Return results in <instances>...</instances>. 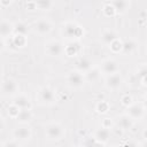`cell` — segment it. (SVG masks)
I'll return each instance as SVG.
<instances>
[{
	"instance_id": "cell-1",
	"label": "cell",
	"mask_w": 147,
	"mask_h": 147,
	"mask_svg": "<svg viewBox=\"0 0 147 147\" xmlns=\"http://www.w3.org/2000/svg\"><path fill=\"white\" fill-rule=\"evenodd\" d=\"M62 34L64 38H67L69 40L80 39L84 36V30L80 25H78L74 22H67L65 24H63Z\"/></svg>"
},
{
	"instance_id": "cell-2",
	"label": "cell",
	"mask_w": 147,
	"mask_h": 147,
	"mask_svg": "<svg viewBox=\"0 0 147 147\" xmlns=\"http://www.w3.org/2000/svg\"><path fill=\"white\" fill-rule=\"evenodd\" d=\"M64 133H65L64 127L60 123H56V122L49 123L45 130V136L51 141H56V140L62 139Z\"/></svg>"
},
{
	"instance_id": "cell-3",
	"label": "cell",
	"mask_w": 147,
	"mask_h": 147,
	"mask_svg": "<svg viewBox=\"0 0 147 147\" xmlns=\"http://www.w3.org/2000/svg\"><path fill=\"white\" fill-rule=\"evenodd\" d=\"M67 84L71 88H80L85 84V77L78 70L70 71L67 75Z\"/></svg>"
},
{
	"instance_id": "cell-4",
	"label": "cell",
	"mask_w": 147,
	"mask_h": 147,
	"mask_svg": "<svg viewBox=\"0 0 147 147\" xmlns=\"http://www.w3.org/2000/svg\"><path fill=\"white\" fill-rule=\"evenodd\" d=\"M126 108H127L126 114H127L133 121H136V119H138V121L142 119V117H144V115H145V106H144L142 103H140V102H138V103L132 102V103H131L129 107H126Z\"/></svg>"
},
{
	"instance_id": "cell-5",
	"label": "cell",
	"mask_w": 147,
	"mask_h": 147,
	"mask_svg": "<svg viewBox=\"0 0 147 147\" xmlns=\"http://www.w3.org/2000/svg\"><path fill=\"white\" fill-rule=\"evenodd\" d=\"M52 28H53L52 23L45 17H41V18H39L34 22V31L40 36L49 34L51 31H52Z\"/></svg>"
},
{
	"instance_id": "cell-6",
	"label": "cell",
	"mask_w": 147,
	"mask_h": 147,
	"mask_svg": "<svg viewBox=\"0 0 147 147\" xmlns=\"http://www.w3.org/2000/svg\"><path fill=\"white\" fill-rule=\"evenodd\" d=\"M105 83H106V87L108 90L116 91L122 86L123 78H122L119 72H115V74H111V75H107V78H106Z\"/></svg>"
},
{
	"instance_id": "cell-7",
	"label": "cell",
	"mask_w": 147,
	"mask_h": 147,
	"mask_svg": "<svg viewBox=\"0 0 147 147\" xmlns=\"http://www.w3.org/2000/svg\"><path fill=\"white\" fill-rule=\"evenodd\" d=\"M18 90V85L17 83L11 79V78H6L2 83H1V92L3 95L6 96H10L14 95Z\"/></svg>"
},
{
	"instance_id": "cell-8",
	"label": "cell",
	"mask_w": 147,
	"mask_h": 147,
	"mask_svg": "<svg viewBox=\"0 0 147 147\" xmlns=\"http://www.w3.org/2000/svg\"><path fill=\"white\" fill-rule=\"evenodd\" d=\"M118 70H119L118 63L114 59H106L100 65V71L105 75H111L118 72Z\"/></svg>"
},
{
	"instance_id": "cell-9",
	"label": "cell",
	"mask_w": 147,
	"mask_h": 147,
	"mask_svg": "<svg viewBox=\"0 0 147 147\" xmlns=\"http://www.w3.org/2000/svg\"><path fill=\"white\" fill-rule=\"evenodd\" d=\"M39 99L46 103V105H52L55 102V93L54 90H52L48 86H44L39 90Z\"/></svg>"
},
{
	"instance_id": "cell-10",
	"label": "cell",
	"mask_w": 147,
	"mask_h": 147,
	"mask_svg": "<svg viewBox=\"0 0 147 147\" xmlns=\"http://www.w3.org/2000/svg\"><path fill=\"white\" fill-rule=\"evenodd\" d=\"M31 136H32V132H31V129L29 126H20L13 131V137L18 141L20 140L21 141L29 140L31 138Z\"/></svg>"
},
{
	"instance_id": "cell-11",
	"label": "cell",
	"mask_w": 147,
	"mask_h": 147,
	"mask_svg": "<svg viewBox=\"0 0 147 147\" xmlns=\"http://www.w3.org/2000/svg\"><path fill=\"white\" fill-rule=\"evenodd\" d=\"M46 52L49 56H59L63 52V46L59 40H52L47 44Z\"/></svg>"
},
{
	"instance_id": "cell-12",
	"label": "cell",
	"mask_w": 147,
	"mask_h": 147,
	"mask_svg": "<svg viewBox=\"0 0 147 147\" xmlns=\"http://www.w3.org/2000/svg\"><path fill=\"white\" fill-rule=\"evenodd\" d=\"M93 138H94L100 145H106L107 141H108L109 138H110V130L107 129V127L101 126L100 129L95 130V132H94V137H93Z\"/></svg>"
},
{
	"instance_id": "cell-13",
	"label": "cell",
	"mask_w": 147,
	"mask_h": 147,
	"mask_svg": "<svg viewBox=\"0 0 147 147\" xmlns=\"http://www.w3.org/2000/svg\"><path fill=\"white\" fill-rule=\"evenodd\" d=\"M110 5L114 7L116 14H125L130 8V1L129 0H111Z\"/></svg>"
},
{
	"instance_id": "cell-14",
	"label": "cell",
	"mask_w": 147,
	"mask_h": 147,
	"mask_svg": "<svg viewBox=\"0 0 147 147\" xmlns=\"http://www.w3.org/2000/svg\"><path fill=\"white\" fill-rule=\"evenodd\" d=\"M13 103L15 106H17L20 109H31V107H32L31 100L25 94H18V95H16L14 98Z\"/></svg>"
},
{
	"instance_id": "cell-15",
	"label": "cell",
	"mask_w": 147,
	"mask_h": 147,
	"mask_svg": "<svg viewBox=\"0 0 147 147\" xmlns=\"http://www.w3.org/2000/svg\"><path fill=\"white\" fill-rule=\"evenodd\" d=\"M117 126L121 130H129L133 126V119L127 114H123L117 118Z\"/></svg>"
},
{
	"instance_id": "cell-16",
	"label": "cell",
	"mask_w": 147,
	"mask_h": 147,
	"mask_svg": "<svg viewBox=\"0 0 147 147\" xmlns=\"http://www.w3.org/2000/svg\"><path fill=\"white\" fill-rule=\"evenodd\" d=\"M14 32V24L9 21L1 20L0 21V37H8Z\"/></svg>"
},
{
	"instance_id": "cell-17",
	"label": "cell",
	"mask_w": 147,
	"mask_h": 147,
	"mask_svg": "<svg viewBox=\"0 0 147 147\" xmlns=\"http://www.w3.org/2000/svg\"><path fill=\"white\" fill-rule=\"evenodd\" d=\"M32 117H33V115H32L31 109H21L15 119L21 124H26L32 119Z\"/></svg>"
},
{
	"instance_id": "cell-18",
	"label": "cell",
	"mask_w": 147,
	"mask_h": 147,
	"mask_svg": "<svg viewBox=\"0 0 147 147\" xmlns=\"http://www.w3.org/2000/svg\"><path fill=\"white\" fill-rule=\"evenodd\" d=\"M85 74V79H87L88 82L91 83H94L96 82L99 78H100V75H101V71H100V68H96V67H92L90 68Z\"/></svg>"
},
{
	"instance_id": "cell-19",
	"label": "cell",
	"mask_w": 147,
	"mask_h": 147,
	"mask_svg": "<svg viewBox=\"0 0 147 147\" xmlns=\"http://www.w3.org/2000/svg\"><path fill=\"white\" fill-rule=\"evenodd\" d=\"M117 33L113 30H105L102 33H101V40L103 44L106 45H110L115 39H117Z\"/></svg>"
},
{
	"instance_id": "cell-20",
	"label": "cell",
	"mask_w": 147,
	"mask_h": 147,
	"mask_svg": "<svg viewBox=\"0 0 147 147\" xmlns=\"http://www.w3.org/2000/svg\"><path fill=\"white\" fill-rule=\"evenodd\" d=\"M92 62L87 57H80L76 63V69L80 72H86L90 68H92Z\"/></svg>"
},
{
	"instance_id": "cell-21",
	"label": "cell",
	"mask_w": 147,
	"mask_h": 147,
	"mask_svg": "<svg viewBox=\"0 0 147 147\" xmlns=\"http://www.w3.org/2000/svg\"><path fill=\"white\" fill-rule=\"evenodd\" d=\"M136 48H137V44H136V41H133L131 39L122 42V52L124 54H131Z\"/></svg>"
},
{
	"instance_id": "cell-22",
	"label": "cell",
	"mask_w": 147,
	"mask_h": 147,
	"mask_svg": "<svg viewBox=\"0 0 147 147\" xmlns=\"http://www.w3.org/2000/svg\"><path fill=\"white\" fill-rule=\"evenodd\" d=\"M14 32L25 36L28 33V25L24 22H17L14 24Z\"/></svg>"
},
{
	"instance_id": "cell-23",
	"label": "cell",
	"mask_w": 147,
	"mask_h": 147,
	"mask_svg": "<svg viewBox=\"0 0 147 147\" xmlns=\"http://www.w3.org/2000/svg\"><path fill=\"white\" fill-rule=\"evenodd\" d=\"M36 6L40 10H49L52 8V0H36Z\"/></svg>"
},
{
	"instance_id": "cell-24",
	"label": "cell",
	"mask_w": 147,
	"mask_h": 147,
	"mask_svg": "<svg viewBox=\"0 0 147 147\" xmlns=\"http://www.w3.org/2000/svg\"><path fill=\"white\" fill-rule=\"evenodd\" d=\"M13 44H14V46H16V47H23V46L26 44V38H25V36L16 33L15 37L13 38Z\"/></svg>"
},
{
	"instance_id": "cell-25",
	"label": "cell",
	"mask_w": 147,
	"mask_h": 147,
	"mask_svg": "<svg viewBox=\"0 0 147 147\" xmlns=\"http://www.w3.org/2000/svg\"><path fill=\"white\" fill-rule=\"evenodd\" d=\"M109 103L105 100H99L98 105H96V111L99 114H106L108 110H109Z\"/></svg>"
},
{
	"instance_id": "cell-26",
	"label": "cell",
	"mask_w": 147,
	"mask_h": 147,
	"mask_svg": "<svg viewBox=\"0 0 147 147\" xmlns=\"http://www.w3.org/2000/svg\"><path fill=\"white\" fill-rule=\"evenodd\" d=\"M109 47H110V49H111L114 53H119V52H122V41L117 38V39H115V40L109 45Z\"/></svg>"
},
{
	"instance_id": "cell-27",
	"label": "cell",
	"mask_w": 147,
	"mask_h": 147,
	"mask_svg": "<svg viewBox=\"0 0 147 147\" xmlns=\"http://www.w3.org/2000/svg\"><path fill=\"white\" fill-rule=\"evenodd\" d=\"M146 74H147L146 65H142V67L138 70V79H140L142 86H146Z\"/></svg>"
},
{
	"instance_id": "cell-28",
	"label": "cell",
	"mask_w": 147,
	"mask_h": 147,
	"mask_svg": "<svg viewBox=\"0 0 147 147\" xmlns=\"http://www.w3.org/2000/svg\"><path fill=\"white\" fill-rule=\"evenodd\" d=\"M102 11H103L105 16H107V17H111V16H114V15L116 14V11H115L114 7H113L110 3L105 5V6H103V8H102Z\"/></svg>"
},
{
	"instance_id": "cell-29",
	"label": "cell",
	"mask_w": 147,
	"mask_h": 147,
	"mask_svg": "<svg viewBox=\"0 0 147 147\" xmlns=\"http://www.w3.org/2000/svg\"><path fill=\"white\" fill-rule=\"evenodd\" d=\"M64 52H65V54H67L68 56H75V55L78 53V45H76V44L70 45V46H68V47L64 49Z\"/></svg>"
},
{
	"instance_id": "cell-30",
	"label": "cell",
	"mask_w": 147,
	"mask_h": 147,
	"mask_svg": "<svg viewBox=\"0 0 147 147\" xmlns=\"http://www.w3.org/2000/svg\"><path fill=\"white\" fill-rule=\"evenodd\" d=\"M20 108L17 107V106H15L14 103L13 105H10L9 107H8V115L11 117V118H16L17 117V115H18V113H20Z\"/></svg>"
},
{
	"instance_id": "cell-31",
	"label": "cell",
	"mask_w": 147,
	"mask_h": 147,
	"mask_svg": "<svg viewBox=\"0 0 147 147\" xmlns=\"http://www.w3.org/2000/svg\"><path fill=\"white\" fill-rule=\"evenodd\" d=\"M132 102H133V101H132V98H131L129 94H125V95H123V96L121 98V103H122L124 107H129Z\"/></svg>"
},
{
	"instance_id": "cell-32",
	"label": "cell",
	"mask_w": 147,
	"mask_h": 147,
	"mask_svg": "<svg viewBox=\"0 0 147 147\" xmlns=\"http://www.w3.org/2000/svg\"><path fill=\"white\" fill-rule=\"evenodd\" d=\"M2 146H9V147L10 146H14V147H16V146H20V142L15 138H13V140H10V141H5L2 144Z\"/></svg>"
},
{
	"instance_id": "cell-33",
	"label": "cell",
	"mask_w": 147,
	"mask_h": 147,
	"mask_svg": "<svg viewBox=\"0 0 147 147\" xmlns=\"http://www.w3.org/2000/svg\"><path fill=\"white\" fill-rule=\"evenodd\" d=\"M111 125H113V122H111L110 118H105V119H103V122H102V126H103V127L110 129Z\"/></svg>"
},
{
	"instance_id": "cell-34",
	"label": "cell",
	"mask_w": 147,
	"mask_h": 147,
	"mask_svg": "<svg viewBox=\"0 0 147 147\" xmlns=\"http://www.w3.org/2000/svg\"><path fill=\"white\" fill-rule=\"evenodd\" d=\"M26 8L30 9V10H33V9H37V6L34 2H30L29 5H26Z\"/></svg>"
},
{
	"instance_id": "cell-35",
	"label": "cell",
	"mask_w": 147,
	"mask_h": 147,
	"mask_svg": "<svg viewBox=\"0 0 147 147\" xmlns=\"http://www.w3.org/2000/svg\"><path fill=\"white\" fill-rule=\"evenodd\" d=\"M10 2H11V0H0V3H1L3 7L9 6V5H10Z\"/></svg>"
},
{
	"instance_id": "cell-36",
	"label": "cell",
	"mask_w": 147,
	"mask_h": 147,
	"mask_svg": "<svg viewBox=\"0 0 147 147\" xmlns=\"http://www.w3.org/2000/svg\"><path fill=\"white\" fill-rule=\"evenodd\" d=\"M3 127H5V119H3V117L0 115V131H2Z\"/></svg>"
},
{
	"instance_id": "cell-37",
	"label": "cell",
	"mask_w": 147,
	"mask_h": 147,
	"mask_svg": "<svg viewBox=\"0 0 147 147\" xmlns=\"http://www.w3.org/2000/svg\"><path fill=\"white\" fill-rule=\"evenodd\" d=\"M5 49V44H3V41L0 39V52H2Z\"/></svg>"
}]
</instances>
